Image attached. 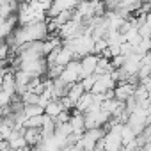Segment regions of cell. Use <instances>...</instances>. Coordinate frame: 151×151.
I'll return each mask as SVG.
<instances>
[{
    "label": "cell",
    "mask_w": 151,
    "mask_h": 151,
    "mask_svg": "<svg viewBox=\"0 0 151 151\" xmlns=\"http://www.w3.org/2000/svg\"><path fill=\"white\" fill-rule=\"evenodd\" d=\"M78 2H80V0H78Z\"/></svg>",
    "instance_id": "obj_21"
},
{
    "label": "cell",
    "mask_w": 151,
    "mask_h": 151,
    "mask_svg": "<svg viewBox=\"0 0 151 151\" xmlns=\"http://www.w3.org/2000/svg\"><path fill=\"white\" fill-rule=\"evenodd\" d=\"M7 151H25V149H7Z\"/></svg>",
    "instance_id": "obj_19"
},
{
    "label": "cell",
    "mask_w": 151,
    "mask_h": 151,
    "mask_svg": "<svg viewBox=\"0 0 151 151\" xmlns=\"http://www.w3.org/2000/svg\"><path fill=\"white\" fill-rule=\"evenodd\" d=\"M59 78H62L68 86H73V84L82 82L84 73H82V64H80V60H78V59L71 60V62L62 69V73H60V77H59Z\"/></svg>",
    "instance_id": "obj_1"
},
{
    "label": "cell",
    "mask_w": 151,
    "mask_h": 151,
    "mask_svg": "<svg viewBox=\"0 0 151 151\" xmlns=\"http://www.w3.org/2000/svg\"><path fill=\"white\" fill-rule=\"evenodd\" d=\"M98 60H100V55H98V53H89V55H86V57L80 59L84 77H89V75H94V73H96Z\"/></svg>",
    "instance_id": "obj_3"
},
{
    "label": "cell",
    "mask_w": 151,
    "mask_h": 151,
    "mask_svg": "<svg viewBox=\"0 0 151 151\" xmlns=\"http://www.w3.org/2000/svg\"><path fill=\"white\" fill-rule=\"evenodd\" d=\"M94 82H96V75H89V77H84L82 78V87H84V91L86 93H91L93 91V87H94Z\"/></svg>",
    "instance_id": "obj_14"
},
{
    "label": "cell",
    "mask_w": 151,
    "mask_h": 151,
    "mask_svg": "<svg viewBox=\"0 0 151 151\" xmlns=\"http://www.w3.org/2000/svg\"><path fill=\"white\" fill-rule=\"evenodd\" d=\"M50 117L46 116V114H41V116H34V117H29V119H25V123H23V126L25 128H41L46 121H48Z\"/></svg>",
    "instance_id": "obj_11"
},
{
    "label": "cell",
    "mask_w": 151,
    "mask_h": 151,
    "mask_svg": "<svg viewBox=\"0 0 151 151\" xmlns=\"http://www.w3.org/2000/svg\"><path fill=\"white\" fill-rule=\"evenodd\" d=\"M147 112H149V116H151V101H149V105H147Z\"/></svg>",
    "instance_id": "obj_18"
},
{
    "label": "cell",
    "mask_w": 151,
    "mask_h": 151,
    "mask_svg": "<svg viewBox=\"0 0 151 151\" xmlns=\"http://www.w3.org/2000/svg\"><path fill=\"white\" fill-rule=\"evenodd\" d=\"M91 151H94V149H91Z\"/></svg>",
    "instance_id": "obj_20"
},
{
    "label": "cell",
    "mask_w": 151,
    "mask_h": 151,
    "mask_svg": "<svg viewBox=\"0 0 151 151\" xmlns=\"http://www.w3.org/2000/svg\"><path fill=\"white\" fill-rule=\"evenodd\" d=\"M94 94L93 93H84L80 96V100L77 101V105H75V112H78V114H86L93 105H94Z\"/></svg>",
    "instance_id": "obj_5"
},
{
    "label": "cell",
    "mask_w": 151,
    "mask_h": 151,
    "mask_svg": "<svg viewBox=\"0 0 151 151\" xmlns=\"http://www.w3.org/2000/svg\"><path fill=\"white\" fill-rule=\"evenodd\" d=\"M9 149V142L7 140H0V151H7Z\"/></svg>",
    "instance_id": "obj_17"
},
{
    "label": "cell",
    "mask_w": 151,
    "mask_h": 151,
    "mask_svg": "<svg viewBox=\"0 0 151 151\" xmlns=\"http://www.w3.org/2000/svg\"><path fill=\"white\" fill-rule=\"evenodd\" d=\"M2 91L9 93L11 96H16V82H14V73L7 71L2 75Z\"/></svg>",
    "instance_id": "obj_7"
},
{
    "label": "cell",
    "mask_w": 151,
    "mask_h": 151,
    "mask_svg": "<svg viewBox=\"0 0 151 151\" xmlns=\"http://www.w3.org/2000/svg\"><path fill=\"white\" fill-rule=\"evenodd\" d=\"M13 98H14V96H11L9 93H6V91H0V109L11 107V103H13Z\"/></svg>",
    "instance_id": "obj_15"
},
{
    "label": "cell",
    "mask_w": 151,
    "mask_h": 151,
    "mask_svg": "<svg viewBox=\"0 0 151 151\" xmlns=\"http://www.w3.org/2000/svg\"><path fill=\"white\" fill-rule=\"evenodd\" d=\"M23 137H25L29 147H36V146H39L43 142V137H41V130L39 128H25Z\"/></svg>",
    "instance_id": "obj_6"
},
{
    "label": "cell",
    "mask_w": 151,
    "mask_h": 151,
    "mask_svg": "<svg viewBox=\"0 0 151 151\" xmlns=\"http://www.w3.org/2000/svg\"><path fill=\"white\" fill-rule=\"evenodd\" d=\"M135 89H137L135 82H119L114 89V98L121 103H126L135 94Z\"/></svg>",
    "instance_id": "obj_2"
},
{
    "label": "cell",
    "mask_w": 151,
    "mask_h": 151,
    "mask_svg": "<svg viewBox=\"0 0 151 151\" xmlns=\"http://www.w3.org/2000/svg\"><path fill=\"white\" fill-rule=\"evenodd\" d=\"M23 112H25V116H27V119H29V117L45 114V109L39 107V105H25V107H23Z\"/></svg>",
    "instance_id": "obj_13"
},
{
    "label": "cell",
    "mask_w": 151,
    "mask_h": 151,
    "mask_svg": "<svg viewBox=\"0 0 151 151\" xmlns=\"http://www.w3.org/2000/svg\"><path fill=\"white\" fill-rule=\"evenodd\" d=\"M135 139H137V133H135L128 124H124L123 130H121V140H123V146H128V144L133 142Z\"/></svg>",
    "instance_id": "obj_12"
},
{
    "label": "cell",
    "mask_w": 151,
    "mask_h": 151,
    "mask_svg": "<svg viewBox=\"0 0 151 151\" xmlns=\"http://www.w3.org/2000/svg\"><path fill=\"white\" fill-rule=\"evenodd\" d=\"M71 60H75V53L66 46V45H60L59 48H57V57H55V62L53 64H57V66H60V68H66ZM50 66V64H48Z\"/></svg>",
    "instance_id": "obj_4"
},
{
    "label": "cell",
    "mask_w": 151,
    "mask_h": 151,
    "mask_svg": "<svg viewBox=\"0 0 151 151\" xmlns=\"http://www.w3.org/2000/svg\"><path fill=\"white\" fill-rule=\"evenodd\" d=\"M84 93H86V91H84L82 84L78 82V84H73V86H69V89H68V94H66V96H68V98H69V100H71L75 105H77V101L80 100V96H82Z\"/></svg>",
    "instance_id": "obj_10"
},
{
    "label": "cell",
    "mask_w": 151,
    "mask_h": 151,
    "mask_svg": "<svg viewBox=\"0 0 151 151\" xmlns=\"http://www.w3.org/2000/svg\"><path fill=\"white\" fill-rule=\"evenodd\" d=\"M69 119H71L69 110H62V112L53 119V123H55V124H62V123H69Z\"/></svg>",
    "instance_id": "obj_16"
},
{
    "label": "cell",
    "mask_w": 151,
    "mask_h": 151,
    "mask_svg": "<svg viewBox=\"0 0 151 151\" xmlns=\"http://www.w3.org/2000/svg\"><path fill=\"white\" fill-rule=\"evenodd\" d=\"M69 124L73 128V133H84L86 132V119H84V114H78V112H73L71 119H69Z\"/></svg>",
    "instance_id": "obj_8"
},
{
    "label": "cell",
    "mask_w": 151,
    "mask_h": 151,
    "mask_svg": "<svg viewBox=\"0 0 151 151\" xmlns=\"http://www.w3.org/2000/svg\"><path fill=\"white\" fill-rule=\"evenodd\" d=\"M62 110H66V109H64V105L60 103V100H52V101L45 107V114H46L50 119H55Z\"/></svg>",
    "instance_id": "obj_9"
}]
</instances>
